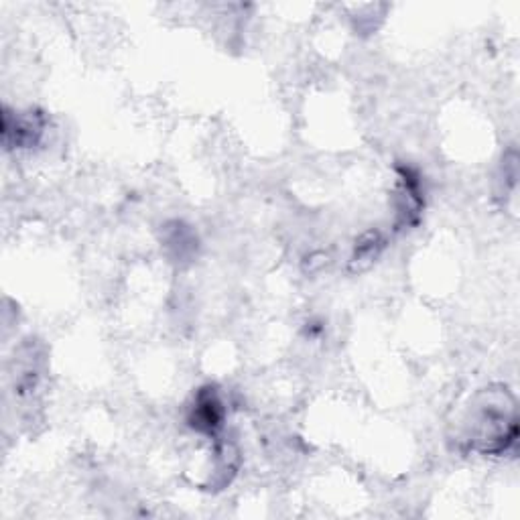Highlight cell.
Returning a JSON list of instances; mask_svg holds the SVG:
<instances>
[{
	"mask_svg": "<svg viewBox=\"0 0 520 520\" xmlns=\"http://www.w3.org/2000/svg\"><path fill=\"white\" fill-rule=\"evenodd\" d=\"M518 437V417L512 397L504 390H488L480 397L470 425V447L484 455H504Z\"/></svg>",
	"mask_w": 520,
	"mask_h": 520,
	"instance_id": "obj_1",
	"label": "cell"
},
{
	"mask_svg": "<svg viewBox=\"0 0 520 520\" xmlns=\"http://www.w3.org/2000/svg\"><path fill=\"white\" fill-rule=\"evenodd\" d=\"M226 419V407L216 386H204L198 390L189 409V427L202 435H216Z\"/></svg>",
	"mask_w": 520,
	"mask_h": 520,
	"instance_id": "obj_2",
	"label": "cell"
},
{
	"mask_svg": "<svg viewBox=\"0 0 520 520\" xmlns=\"http://www.w3.org/2000/svg\"><path fill=\"white\" fill-rule=\"evenodd\" d=\"M399 179V189H397V214H399V224L411 226L419 220V214L423 210V189H421V179L419 173L411 167H403Z\"/></svg>",
	"mask_w": 520,
	"mask_h": 520,
	"instance_id": "obj_3",
	"label": "cell"
},
{
	"mask_svg": "<svg viewBox=\"0 0 520 520\" xmlns=\"http://www.w3.org/2000/svg\"><path fill=\"white\" fill-rule=\"evenodd\" d=\"M45 128V120L41 114H17L15 120H11V116L5 112V120H3V137H5V145H11V141L21 147H33L37 145V141L43 135Z\"/></svg>",
	"mask_w": 520,
	"mask_h": 520,
	"instance_id": "obj_4",
	"label": "cell"
},
{
	"mask_svg": "<svg viewBox=\"0 0 520 520\" xmlns=\"http://www.w3.org/2000/svg\"><path fill=\"white\" fill-rule=\"evenodd\" d=\"M382 248H384V240H382L380 232L378 230L366 232L354 246V254L350 258V269L354 273L366 271L374 263V260L378 258Z\"/></svg>",
	"mask_w": 520,
	"mask_h": 520,
	"instance_id": "obj_5",
	"label": "cell"
}]
</instances>
